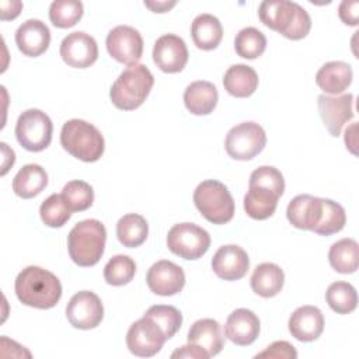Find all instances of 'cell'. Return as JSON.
Listing matches in <instances>:
<instances>
[{"mask_svg": "<svg viewBox=\"0 0 359 359\" xmlns=\"http://www.w3.org/2000/svg\"><path fill=\"white\" fill-rule=\"evenodd\" d=\"M287 327L297 341L311 342L323 334L324 316L318 307L302 306L292 313Z\"/></svg>", "mask_w": 359, "mask_h": 359, "instance_id": "obj_20", "label": "cell"}, {"mask_svg": "<svg viewBox=\"0 0 359 359\" xmlns=\"http://www.w3.org/2000/svg\"><path fill=\"white\" fill-rule=\"evenodd\" d=\"M356 123H352L346 130H345V144H346V149H349L351 153L356 154V150H355V146H356V140H355V130H356Z\"/></svg>", "mask_w": 359, "mask_h": 359, "instance_id": "obj_46", "label": "cell"}, {"mask_svg": "<svg viewBox=\"0 0 359 359\" xmlns=\"http://www.w3.org/2000/svg\"><path fill=\"white\" fill-rule=\"evenodd\" d=\"M194 203L201 215L213 224L229 223L234 216L233 196L227 187L216 180H205L195 188Z\"/></svg>", "mask_w": 359, "mask_h": 359, "instance_id": "obj_6", "label": "cell"}, {"mask_svg": "<svg viewBox=\"0 0 359 359\" xmlns=\"http://www.w3.org/2000/svg\"><path fill=\"white\" fill-rule=\"evenodd\" d=\"M224 335L236 345H251L259 335V318L248 309L234 310L226 320Z\"/></svg>", "mask_w": 359, "mask_h": 359, "instance_id": "obj_21", "label": "cell"}, {"mask_svg": "<svg viewBox=\"0 0 359 359\" xmlns=\"http://www.w3.org/2000/svg\"><path fill=\"white\" fill-rule=\"evenodd\" d=\"M107 230L97 219L81 220L69 231L67 250L72 261L79 266L95 265L105 248Z\"/></svg>", "mask_w": 359, "mask_h": 359, "instance_id": "obj_3", "label": "cell"}, {"mask_svg": "<svg viewBox=\"0 0 359 359\" xmlns=\"http://www.w3.org/2000/svg\"><path fill=\"white\" fill-rule=\"evenodd\" d=\"M62 195L72 212H83L88 209L94 202L93 187L81 180L69 181L63 187Z\"/></svg>", "mask_w": 359, "mask_h": 359, "instance_id": "obj_38", "label": "cell"}, {"mask_svg": "<svg viewBox=\"0 0 359 359\" xmlns=\"http://www.w3.org/2000/svg\"><path fill=\"white\" fill-rule=\"evenodd\" d=\"M175 4H177L175 1H144V6L154 13H165L170 8H172Z\"/></svg>", "mask_w": 359, "mask_h": 359, "instance_id": "obj_45", "label": "cell"}, {"mask_svg": "<svg viewBox=\"0 0 359 359\" xmlns=\"http://www.w3.org/2000/svg\"><path fill=\"white\" fill-rule=\"evenodd\" d=\"M352 76L351 65L341 60H332L320 67L316 74V83L325 94L338 95L351 86Z\"/></svg>", "mask_w": 359, "mask_h": 359, "instance_id": "obj_23", "label": "cell"}, {"mask_svg": "<svg viewBox=\"0 0 359 359\" xmlns=\"http://www.w3.org/2000/svg\"><path fill=\"white\" fill-rule=\"evenodd\" d=\"M264 187L273 191L278 196H282L285 191V180L282 172L272 165H261L250 175L248 187Z\"/></svg>", "mask_w": 359, "mask_h": 359, "instance_id": "obj_40", "label": "cell"}, {"mask_svg": "<svg viewBox=\"0 0 359 359\" xmlns=\"http://www.w3.org/2000/svg\"><path fill=\"white\" fill-rule=\"evenodd\" d=\"M0 8H1L0 18L3 21L14 20L20 14V11L22 8V3L18 1V0H11V1L3 0V1H0Z\"/></svg>", "mask_w": 359, "mask_h": 359, "instance_id": "obj_44", "label": "cell"}, {"mask_svg": "<svg viewBox=\"0 0 359 359\" xmlns=\"http://www.w3.org/2000/svg\"><path fill=\"white\" fill-rule=\"evenodd\" d=\"M191 36L196 48L212 50L219 46L223 38V27L217 17L212 14H199L191 24Z\"/></svg>", "mask_w": 359, "mask_h": 359, "instance_id": "obj_27", "label": "cell"}, {"mask_svg": "<svg viewBox=\"0 0 359 359\" xmlns=\"http://www.w3.org/2000/svg\"><path fill=\"white\" fill-rule=\"evenodd\" d=\"M217 88L213 83L198 80L191 83L184 91V104L194 115H208L217 104Z\"/></svg>", "mask_w": 359, "mask_h": 359, "instance_id": "obj_24", "label": "cell"}, {"mask_svg": "<svg viewBox=\"0 0 359 359\" xmlns=\"http://www.w3.org/2000/svg\"><path fill=\"white\" fill-rule=\"evenodd\" d=\"M60 144L73 157L94 163L101 158L105 149L104 136L91 123L83 119H69L60 130Z\"/></svg>", "mask_w": 359, "mask_h": 359, "instance_id": "obj_5", "label": "cell"}, {"mask_svg": "<svg viewBox=\"0 0 359 359\" xmlns=\"http://www.w3.org/2000/svg\"><path fill=\"white\" fill-rule=\"evenodd\" d=\"M223 86L230 95L245 98L255 93L258 87V74L251 66L243 63L233 65L224 73Z\"/></svg>", "mask_w": 359, "mask_h": 359, "instance_id": "obj_25", "label": "cell"}, {"mask_svg": "<svg viewBox=\"0 0 359 359\" xmlns=\"http://www.w3.org/2000/svg\"><path fill=\"white\" fill-rule=\"evenodd\" d=\"M153 84L154 77L144 65L128 66L111 86L109 98L118 109L133 111L144 102Z\"/></svg>", "mask_w": 359, "mask_h": 359, "instance_id": "obj_4", "label": "cell"}, {"mask_svg": "<svg viewBox=\"0 0 359 359\" xmlns=\"http://www.w3.org/2000/svg\"><path fill=\"white\" fill-rule=\"evenodd\" d=\"M14 289L22 304L41 310L52 309L62 297V285L57 276L35 265L24 268L17 275Z\"/></svg>", "mask_w": 359, "mask_h": 359, "instance_id": "obj_1", "label": "cell"}, {"mask_svg": "<svg viewBox=\"0 0 359 359\" xmlns=\"http://www.w3.org/2000/svg\"><path fill=\"white\" fill-rule=\"evenodd\" d=\"M317 105L325 128L334 137H338L344 125L353 118L352 94H342L337 97L321 94L317 98Z\"/></svg>", "mask_w": 359, "mask_h": 359, "instance_id": "obj_14", "label": "cell"}, {"mask_svg": "<svg viewBox=\"0 0 359 359\" xmlns=\"http://www.w3.org/2000/svg\"><path fill=\"white\" fill-rule=\"evenodd\" d=\"M359 1H348L344 0L339 4L338 14L344 24L346 25H358L359 21Z\"/></svg>", "mask_w": 359, "mask_h": 359, "instance_id": "obj_42", "label": "cell"}, {"mask_svg": "<svg viewBox=\"0 0 359 359\" xmlns=\"http://www.w3.org/2000/svg\"><path fill=\"white\" fill-rule=\"evenodd\" d=\"M171 358H191V359H208L209 355L199 346L194 345V344H189L188 345H184L178 349H175L172 353H171Z\"/></svg>", "mask_w": 359, "mask_h": 359, "instance_id": "obj_43", "label": "cell"}, {"mask_svg": "<svg viewBox=\"0 0 359 359\" xmlns=\"http://www.w3.org/2000/svg\"><path fill=\"white\" fill-rule=\"evenodd\" d=\"M153 60L164 73H178L188 62V48L175 34L161 35L153 46Z\"/></svg>", "mask_w": 359, "mask_h": 359, "instance_id": "obj_15", "label": "cell"}, {"mask_svg": "<svg viewBox=\"0 0 359 359\" xmlns=\"http://www.w3.org/2000/svg\"><path fill=\"white\" fill-rule=\"evenodd\" d=\"M136 273L135 261L123 254L112 257L104 266V279L108 285L123 286L129 283Z\"/></svg>", "mask_w": 359, "mask_h": 359, "instance_id": "obj_35", "label": "cell"}, {"mask_svg": "<svg viewBox=\"0 0 359 359\" xmlns=\"http://www.w3.org/2000/svg\"><path fill=\"white\" fill-rule=\"evenodd\" d=\"M48 185V174L39 164H25L13 180V191L22 199L39 195Z\"/></svg>", "mask_w": 359, "mask_h": 359, "instance_id": "obj_28", "label": "cell"}, {"mask_svg": "<svg viewBox=\"0 0 359 359\" xmlns=\"http://www.w3.org/2000/svg\"><path fill=\"white\" fill-rule=\"evenodd\" d=\"M250 268V258L240 245H222L212 258V269L220 279L238 280L245 276Z\"/></svg>", "mask_w": 359, "mask_h": 359, "instance_id": "obj_17", "label": "cell"}, {"mask_svg": "<svg viewBox=\"0 0 359 359\" xmlns=\"http://www.w3.org/2000/svg\"><path fill=\"white\" fill-rule=\"evenodd\" d=\"M59 52L63 62L76 69L90 67L98 57L95 39L83 31H74L65 36Z\"/></svg>", "mask_w": 359, "mask_h": 359, "instance_id": "obj_13", "label": "cell"}, {"mask_svg": "<svg viewBox=\"0 0 359 359\" xmlns=\"http://www.w3.org/2000/svg\"><path fill=\"white\" fill-rule=\"evenodd\" d=\"M258 17L264 25L292 41L304 38L311 29L309 13L300 4L289 0L262 1L258 7Z\"/></svg>", "mask_w": 359, "mask_h": 359, "instance_id": "obj_2", "label": "cell"}, {"mask_svg": "<svg viewBox=\"0 0 359 359\" xmlns=\"http://www.w3.org/2000/svg\"><path fill=\"white\" fill-rule=\"evenodd\" d=\"M346 223V213L345 209L327 198H323V213L321 219L314 229V233L320 236H331L334 233H338L344 229Z\"/></svg>", "mask_w": 359, "mask_h": 359, "instance_id": "obj_37", "label": "cell"}, {"mask_svg": "<svg viewBox=\"0 0 359 359\" xmlns=\"http://www.w3.org/2000/svg\"><path fill=\"white\" fill-rule=\"evenodd\" d=\"M146 282L153 293L158 296H172L182 290L185 285V273L180 265L161 259L149 268Z\"/></svg>", "mask_w": 359, "mask_h": 359, "instance_id": "obj_16", "label": "cell"}, {"mask_svg": "<svg viewBox=\"0 0 359 359\" xmlns=\"http://www.w3.org/2000/svg\"><path fill=\"white\" fill-rule=\"evenodd\" d=\"M279 196L264 187H248V191L244 196V210L245 213L255 220H265L271 217L278 206Z\"/></svg>", "mask_w": 359, "mask_h": 359, "instance_id": "obj_29", "label": "cell"}, {"mask_svg": "<svg viewBox=\"0 0 359 359\" xmlns=\"http://www.w3.org/2000/svg\"><path fill=\"white\" fill-rule=\"evenodd\" d=\"M188 342L202 348L209 358L216 356L224 345L220 324L213 318H202L195 321L188 331Z\"/></svg>", "mask_w": 359, "mask_h": 359, "instance_id": "obj_22", "label": "cell"}, {"mask_svg": "<svg viewBox=\"0 0 359 359\" xmlns=\"http://www.w3.org/2000/svg\"><path fill=\"white\" fill-rule=\"evenodd\" d=\"M42 222L49 227H62L72 216V209L62 194L49 195L39 208Z\"/></svg>", "mask_w": 359, "mask_h": 359, "instance_id": "obj_36", "label": "cell"}, {"mask_svg": "<svg viewBox=\"0 0 359 359\" xmlns=\"http://www.w3.org/2000/svg\"><path fill=\"white\" fill-rule=\"evenodd\" d=\"M251 289L261 297L276 296L285 283V273L282 268L272 262H262L255 266L251 279Z\"/></svg>", "mask_w": 359, "mask_h": 359, "instance_id": "obj_26", "label": "cell"}, {"mask_svg": "<svg viewBox=\"0 0 359 359\" xmlns=\"http://www.w3.org/2000/svg\"><path fill=\"white\" fill-rule=\"evenodd\" d=\"M265 48H266L265 35L254 27H247L240 29L234 38L236 53L244 59H257L265 52Z\"/></svg>", "mask_w": 359, "mask_h": 359, "instance_id": "obj_33", "label": "cell"}, {"mask_svg": "<svg viewBox=\"0 0 359 359\" xmlns=\"http://www.w3.org/2000/svg\"><path fill=\"white\" fill-rule=\"evenodd\" d=\"M328 306L338 314H349L358 306L356 289L348 282H334L325 292Z\"/></svg>", "mask_w": 359, "mask_h": 359, "instance_id": "obj_32", "label": "cell"}, {"mask_svg": "<svg viewBox=\"0 0 359 359\" xmlns=\"http://www.w3.org/2000/svg\"><path fill=\"white\" fill-rule=\"evenodd\" d=\"M167 247L184 259H198L209 250L210 236L195 223H178L168 230Z\"/></svg>", "mask_w": 359, "mask_h": 359, "instance_id": "obj_9", "label": "cell"}, {"mask_svg": "<svg viewBox=\"0 0 359 359\" xmlns=\"http://www.w3.org/2000/svg\"><path fill=\"white\" fill-rule=\"evenodd\" d=\"M149 234V224L142 215H123L116 223V237L123 247L135 248L142 245Z\"/></svg>", "mask_w": 359, "mask_h": 359, "instance_id": "obj_30", "label": "cell"}, {"mask_svg": "<svg viewBox=\"0 0 359 359\" xmlns=\"http://www.w3.org/2000/svg\"><path fill=\"white\" fill-rule=\"evenodd\" d=\"M266 144V135L257 122H241L233 126L224 140L227 154L240 161H247L259 154Z\"/></svg>", "mask_w": 359, "mask_h": 359, "instance_id": "obj_8", "label": "cell"}, {"mask_svg": "<svg viewBox=\"0 0 359 359\" xmlns=\"http://www.w3.org/2000/svg\"><path fill=\"white\" fill-rule=\"evenodd\" d=\"M330 265L339 273H353L359 265V245L353 238H341L328 251Z\"/></svg>", "mask_w": 359, "mask_h": 359, "instance_id": "obj_31", "label": "cell"}, {"mask_svg": "<svg viewBox=\"0 0 359 359\" xmlns=\"http://www.w3.org/2000/svg\"><path fill=\"white\" fill-rule=\"evenodd\" d=\"M323 213V198L302 194L294 196L286 209V217L292 226L300 230H311L317 227Z\"/></svg>", "mask_w": 359, "mask_h": 359, "instance_id": "obj_19", "label": "cell"}, {"mask_svg": "<svg viewBox=\"0 0 359 359\" xmlns=\"http://www.w3.org/2000/svg\"><path fill=\"white\" fill-rule=\"evenodd\" d=\"M69 323L79 330H91L100 325L104 317L101 299L90 290H81L72 296L66 306Z\"/></svg>", "mask_w": 359, "mask_h": 359, "instance_id": "obj_12", "label": "cell"}, {"mask_svg": "<svg viewBox=\"0 0 359 359\" xmlns=\"http://www.w3.org/2000/svg\"><path fill=\"white\" fill-rule=\"evenodd\" d=\"M144 314L151 317L163 328L168 339L177 334L182 324V314L174 306L156 304L149 307Z\"/></svg>", "mask_w": 359, "mask_h": 359, "instance_id": "obj_39", "label": "cell"}, {"mask_svg": "<svg viewBox=\"0 0 359 359\" xmlns=\"http://www.w3.org/2000/svg\"><path fill=\"white\" fill-rule=\"evenodd\" d=\"M111 57L126 66L137 65L143 53V38L137 29L129 25L112 28L105 39Z\"/></svg>", "mask_w": 359, "mask_h": 359, "instance_id": "obj_11", "label": "cell"}, {"mask_svg": "<svg viewBox=\"0 0 359 359\" xmlns=\"http://www.w3.org/2000/svg\"><path fill=\"white\" fill-rule=\"evenodd\" d=\"M83 17V3L77 0H55L49 6V20L57 28H70Z\"/></svg>", "mask_w": 359, "mask_h": 359, "instance_id": "obj_34", "label": "cell"}, {"mask_svg": "<svg viewBox=\"0 0 359 359\" xmlns=\"http://www.w3.org/2000/svg\"><path fill=\"white\" fill-rule=\"evenodd\" d=\"M15 43L22 55L36 57L49 48L50 31L41 20H27L15 31Z\"/></svg>", "mask_w": 359, "mask_h": 359, "instance_id": "obj_18", "label": "cell"}, {"mask_svg": "<svg viewBox=\"0 0 359 359\" xmlns=\"http://www.w3.org/2000/svg\"><path fill=\"white\" fill-rule=\"evenodd\" d=\"M167 339L163 328L146 314L135 321L126 332L128 349L140 358H150L158 353Z\"/></svg>", "mask_w": 359, "mask_h": 359, "instance_id": "obj_10", "label": "cell"}, {"mask_svg": "<svg viewBox=\"0 0 359 359\" xmlns=\"http://www.w3.org/2000/svg\"><path fill=\"white\" fill-rule=\"evenodd\" d=\"M53 125L50 118L41 109L24 111L15 123V137L28 151H42L52 140Z\"/></svg>", "mask_w": 359, "mask_h": 359, "instance_id": "obj_7", "label": "cell"}, {"mask_svg": "<svg viewBox=\"0 0 359 359\" xmlns=\"http://www.w3.org/2000/svg\"><path fill=\"white\" fill-rule=\"evenodd\" d=\"M258 358H269V359H296L297 352L292 344L287 341H275L268 345L262 352L255 355Z\"/></svg>", "mask_w": 359, "mask_h": 359, "instance_id": "obj_41", "label": "cell"}]
</instances>
